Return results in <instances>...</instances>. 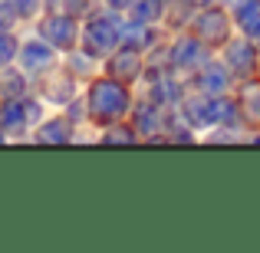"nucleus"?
Segmentation results:
<instances>
[{"instance_id": "obj_1", "label": "nucleus", "mask_w": 260, "mask_h": 253, "mask_svg": "<svg viewBox=\"0 0 260 253\" xmlns=\"http://www.w3.org/2000/svg\"><path fill=\"white\" fill-rule=\"evenodd\" d=\"M128 112V92L119 79H99L89 89V115L95 119V125H112Z\"/></svg>"}, {"instance_id": "obj_2", "label": "nucleus", "mask_w": 260, "mask_h": 253, "mask_svg": "<svg viewBox=\"0 0 260 253\" xmlns=\"http://www.w3.org/2000/svg\"><path fill=\"white\" fill-rule=\"evenodd\" d=\"M122 43V23L112 13H102V17H89L83 26V46L89 56H109L112 50H119Z\"/></svg>"}, {"instance_id": "obj_3", "label": "nucleus", "mask_w": 260, "mask_h": 253, "mask_svg": "<svg viewBox=\"0 0 260 253\" xmlns=\"http://www.w3.org/2000/svg\"><path fill=\"white\" fill-rule=\"evenodd\" d=\"M224 66L231 69V76L254 79L257 69H260V46L250 43L247 37L244 40H228V43H224Z\"/></svg>"}, {"instance_id": "obj_4", "label": "nucleus", "mask_w": 260, "mask_h": 253, "mask_svg": "<svg viewBox=\"0 0 260 253\" xmlns=\"http://www.w3.org/2000/svg\"><path fill=\"white\" fill-rule=\"evenodd\" d=\"M40 37L50 46H56V50L73 53L76 50V40H79V23L70 13H50V17L40 20Z\"/></svg>"}, {"instance_id": "obj_5", "label": "nucleus", "mask_w": 260, "mask_h": 253, "mask_svg": "<svg viewBox=\"0 0 260 253\" xmlns=\"http://www.w3.org/2000/svg\"><path fill=\"white\" fill-rule=\"evenodd\" d=\"M56 46H50L46 40H30V43L20 46V63H23V73L30 76H46V73L56 66Z\"/></svg>"}, {"instance_id": "obj_6", "label": "nucleus", "mask_w": 260, "mask_h": 253, "mask_svg": "<svg viewBox=\"0 0 260 253\" xmlns=\"http://www.w3.org/2000/svg\"><path fill=\"white\" fill-rule=\"evenodd\" d=\"M194 37L208 46H217V43H228L231 40V20L224 10H204L201 17L194 20Z\"/></svg>"}, {"instance_id": "obj_7", "label": "nucleus", "mask_w": 260, "mask_h": 253, "mask_svg": "<svg viewBox=\"0 0 260 253\" xmlns=\"http://www.w3.org/2000/svg\"><path fill=\"white\" fill-rule=\"evenodd\" d=\"M106 69H109V76L112 79H119V83H132V79H139L142 76V56L135 53V46H119V50H112V56H109V63H106Z\"/></svg>"}, {"instance_id": "obj_8", "label": "nucleus", "mask_w": 260, "mask_h": 253, "mask_svg": "<svg viewBox=\"0 0 260 253\" xmlns=\"http://www.w3.org/2000/svg\"><path fill=\"white\" fill-rule=\"evenodd\" d=\"M40 89H43V95L50 102H59V105H63V102H70L73 95H76V76H73V73H63V69H50Z\"/></svg>"}, {"instance_id": "obj_9", "label": "nucleus", "mask_w": 260, "mask_h": 253, "mask_svg": "<svg viewBox=\"0 0 260 253\" xmlns=\"http://www.w3.org/2000/svg\"><path fill=\"white\" fill-rule=\"evenodd\" d=\"M201 63H204V43L198 37L194 40L181 37L172 43V69H194Z\"/></svg>"}, {"instance_id": "obj_10", "label": "nucleus", "mask_w": 260, "mask_h": 253, "mask_svg": "<svg viewBox=\"0 0 260 253\" xmlns=\"http://www.w3.org/2000/svg\"><path fill=\"white\" fill-rule=\"evenodd\" d=\"M231 69L228 66H214V63H208L204 69H198V76H194V83L201 92H208V95H224L231 89Z\"/></svg>"}, {"instance_id": "obj_11", "label": "nucleus", "mask_w": 260, "mask_h": 253, "mask_svg": "<svg viewBox=\"0 0 260 253\" xmlns=\"http://www.w3.org/2000/svg\"><path fill=\"white\" fill-rule=\"evenodd\" d=\"M234 20H237L244 37L260 46V0H241L234 7Z\"/></svg>"}, {"instance_id": "obj_12", "label": "nucleus", "mask_w": 260, "mask_h": 253, "mask_svg": "<svg viewBox=\"0 0 260 253\" xmlns=\"http://www.w3.org/2000/svg\"><path fill=\"white\" fill-rule=\"evenodd\" d=\"M161 119H165V109L158 105V102H142V105H135V132L139 135H155L161 128Z\"/></svg>"}, {"instance_id": "obj_13", "label": "nucleus", "mask_w": 260, "mask_h": 253, "mask_svg": "<svg viewBox=\"0 0 260 253\" xmlns=\"http://www.w3.org/2000/svg\"><path fill=\"white\" fill-rule=\"evenodd\" d=\"M26 125H30L26 122V102L23 99H4V105H0V128L10 135V132H20Z\"/></svg>"}, {"instance_id": "obj_14", "label": "nucleus", "mask_w": 260, "mask_h": 253, "mask_svg": "<svg viewBox=\"0 0 260 253\" xmlns=\"http://www.w3.org/2000/svg\"><path fill=\"white\" fill-rule=\"evenodd\" d=\"M237 105H241V115L250 125H260V79H247V83H244Z\"/></svg>"}, {"instance_id": "obj_15", "label": "nucleus", "mask_w": 260, "mask_h": 253, "mask_svg": "<svg viewBox=\"0 0 260 253\" xmlns=\"http://www.w3.org/2000/svg\"><path fill=\"white\" fill-rule=\"evenodd\" d=\"M26 95V76L20 69L0 66V99H23Z\"/></svg>"}, {"instance_id": "obj_16", "label": "nucleus", "mask_w": 260, "mask_h": 253, "mask_svg": "<svg viewBox=\"0 0 260 253\" xmlns=\"http://www.w3.org/2000/svg\"><path fill=\"white\" fill-rule=\"evenodd\" d=\"M73 138V125L66 119H50L37 128V141H56V145H66Z\"/></svg>"}, {"instance_id": "obj_17", "label": "nucleus", "mask_w": 260, "mask_h": 253, "mask_svg": "<svg viewBox=\"0 0 260 253\" xmlns=\"http://www.w3.org/2000/svg\"><path fill=\"white\" fill-rule=\"evenodd\" d=\"M128 10L135 23H158L165 17V0H135Z\"/></svg>"}, {"instance_id": "obj_18", "label": "nucleus", "mask_w": 260, "mask_h": 253, "mask_svg": "<svg viewBox=\"0 0 260 253\" xmlns=\"http://www.w3.org/2000/svg\"><path fill=\"white\" fill-rule=\"evenodd\" d=\"M135 125H125V122H112V125H109V132L102 135V141H106V145H132L135 141Z\"/></svg>"}, {"instance_id": "obj_19", "label": "nucleus", "mask_w": 260, "mask_h": 253, "mask_svg": "<svg viewBox=\"0 0 260 253\" xmlns=\"http://www.w3.org/2000/svg\"><path fill=\"white\" fill-rule=\"evenodd\" d=\"M50 7L56 13H70V17H89V10H92V0H50Z\"/></svg>"}, {"instance_id": "obj_20", "label": "nucleus", "mask_w": 260, "mask_h": 253, "mask_svg": "<svg viewBox=\"0 0 260 253\" xmlns=\"http://www.w3.org/2000/svg\"><path fill=\"white\" fill-rule=\"evenodd\" d=\"M17 53H20V46L13 40V33H0V66H7Z\"/></svg>"}, {"instance_id": "obj_21", "label": "nucleus", "mask_w": 260, "mask_h": 253, "mask_svg": "<svg viewBox=\"0 0 260 253\" xmlns=\"http://www.w3.org/2000/svg\"><path fill=\"white\" fill-rule=\"evenodd\" d=\"M17 20H20V17H17V10H13L7 0H0V33H10Z\"/></svg>"}, {"instance_id": "obj_22", "label": "nucleus", "mask_w": 260, "mask_h": 253, "mask_svg": "<svg viewBox=\"0 0 260 253\" xmlns=\"http://www.w3.org/2000/svg\"><path fill=\"white\" fill-rule=\"evenodd\" d=\"M7 4L17 10V17L23 20V17H33V13L40 10V0H7Z\"/></svg>"}, {"instance_id": "obj_23", "label": "nucleus", "mask_w": 260, "mask_h": 253, "mask_svg": "<svg viewBox=\"0 0 260 253\" xmlns=\"http://www.w3.org/2000/svg\"><path fill=\"white\" fill-rule=\"evenodd\" d=\"M70 63L76 66V69H73V76H86V73H89V66H92V56H79V53H73V56H70Z\"/></svg>"}, {"instance_id": "obj_24", "label": "nucleus", "mask_w": 260, "mask_h": 253, "mask_svg": "<svg viewBox=\"0 0 260 253\" xmlns=\"http://www.w3.org/2000/svg\"><path fill=\"white\" fill-rule=\"evenodd\" d=\"M26 102V122L30 125H37V119H40V102L37 99H23Z\"/></svg>"}, {"instance_id": "obj_25", "label": "nucleus", "mask_w": 260, "mask_h": 253, "mask_svg": "<svg viewBox=\"0 0 260 253\" xmlns=\"http://www.w3.org/2000/svg\"><path fill=\"white\" fill-rule=\"evenodd\" d=\"M109 7H112V10H128V7L135 4V0H106Z\"/></svg>"}, {"instance_id": "obj_26", "label": "nucleus", "mask_w": 260, "mask_h": 253, "mask_svg": "<svg viewBox=\"0 0 260 253\" xmlns=\"http://www.w3.org/2000/svg\"><path fill=\"white\" fill-rule=\"evenodd\" d=\"M184 4H198V7H208L211 0H184Z\"/></svg>"}, {"instance_id": "obj_27", "label": "nucleus", "mask_w": 260, "mask_h": 253, "mask_svg": "<svg viewBox=\"0 0 260 253\" xmlns=\"http://www.w3.org/2000/svg\"><path fill=\"white\" fill-rule=\"evenodd\" d=\"M4 135H7V132H4V128H0V141H4Z\"/></svg>"}]
</instances>
